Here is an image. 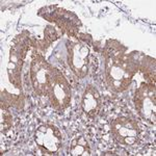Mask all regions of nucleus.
I'll list each match as a JSON object with an SVG mask.
<instances>
[{"label": "nucleus", "mask_w": 156, "mask_h": 156, "mask_svg": "<svg viewBox=\"0 0 156 156\" xmlns=\"http://www.w3.org/2000/svg\"><path fill=\"white\" fill-rule=\"evenodd\" d=\"M119 49L120 47L112 46L106 62V71L110 85L115 90H122L129 84L133 73L129 59Z\"/></svg>", "instance_id": "nucleus-1"}, {"label": "nucleus", "mask_w": 156, "mask_h": 156, "mask_svg": "<svg viewBox=\"0 0 156 156\" xmlns=\"http://www.w3.org/2000/svg\"><path fill=\"white\" fill-rule=\"evenodd\" d=\"M30 74L34 87L40 95L50 92L54 76L48 64H46L41 58L34 60L30 69Z\"/></svg>", "instance_id": "nucleus-2"}, {"label": "nucleus", "mask_w": 156, "mask_h": 156, "mask_svg": "<svg viewBox=\"0 0 156 156\" xmlns=\"http://www.w3.org/2000/svg\"><path fill=\"white\" fill-rule=\"evenodd\" d=\"M49 93L51 96L52 105L59 109L68 106L71 98V92H70L69 84L62 76L59 75L54 76Z\"/></svg>", "instance_id": "nucleus-3"}, {"label": "nucleus", "mask_w": 156, "mask_h": 156, "mask_svg": "<svg viewBox=\"0 0 156 156\" xmlns=\"http://www.w3.org/2000/svg\"><path fill=\"white\" fill-rule=\"evenodd\" d=\"M87 57H89V48L84 43H75L69 50V60L73 71L79 76H83L87 71Z\"/></svg>", "instance_id": "nucleus-4"}, {"label": "nucleus", "mask_w": 156, "mask_h": 156, "mask_svg": "<svg viewBox=\"0 0 156 156\" xmlns=\"http://www.w3.org/2000/svg\"><path fill=\"white\" fill-rule=\"evenodd\" d=\"M112 131L120 143L132 145L137 137V125L129 119H119L112 125Z\"/></svg>", "instance_id": "nucleus-5"}, {"label": "nucleus", "mask_w": 156, "mask_h": 156, "mask_svg": "<svg viewBox=\"0 0 156 156\" xmlns=\"http://www.w3.org/2000/svg\"><path fill=\"white\" fill-rule=\"evenodd\" d=\"M36 142L49 152H54L60 146V135L55 127H40L36 134Z\"/></svg>", "instance_id": "nucleus-6"}, {"label": "nucleus", "mask_w": 156, "mask_h": 156, "mask_svg": "<svg viewBox=\"0 0 156 156\" xmlns=\"http://www.w3.org/2000/svg\"><path fill=\"white\" fill-rule=\"evenodd\" d=\"M82 104H83V109L87 114L90 115H96L100 106V96L97 90L93 87H89V90L85 92Z\"/></svg>", "instance_id": "nucleus-7"}, {"label": "nucleus", "mask_w": 156, "mask_h": 156, "mask_svg": "<svg viewBox=\"0 0 156 156\" xmlns=\"http://www.w3.org/2000/svg\"><path fill=\"white\" fill-rule=\"evenodd\" d=\"M87 143L84 142L83 137H80L73 142L72 145V154L73 155H84L87 151Z\"/></svg>", "instance_id": "nucleus-8"}]
</instances>
